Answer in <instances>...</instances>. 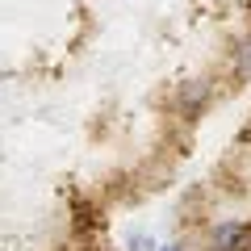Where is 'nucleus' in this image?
I'll use <instances>...</instances> for the list:
<instances>
[{"instance_id": "4", "label": "nucleus", "mask_w": 251, "mask_h": 251, "mask_svg": "<svg viewBox=\"0 0 251 251\" xmlns=\"http://www.w3.org/2000/svg\"><path fill=\"white\" fill-rule=\"evenodd\" d=\"M126 247H130V251H159V247H155V239H151V234H143V230H130V234H126Z\"/></svg>"}, {"instance_id": "5", "label": "nucleus", "mask_w": 251, "mask_h": 251, "mask_svg": "<svg viewBox=\"0 0 251 251\" xmlns=\"http://www.w3.org/2000/svg\"><path fill=\"white\" fill-rule=\"evenodd\" d=\"M159 251H180V247H176V243H168V247H159Z\"/></svg>"}, {"instance_id": "3", "label": "nucleus", "mask_w": 251, "mask_h": 251, "mask_svg": "<svg viewBox=\"0 0 251 251\" xmlns=\"http://www.w3.org/2000/svg\"><path fill=\"white\" fill-rule=\"evenodd\" d=\"M234 75L239 80H251V34L234 46Z\"/></svg>"}, {"instance_id": "1", "label": "nucleus", "mask_w": 251, "mask_h": 251, "mask_svg": "<svg viewBox=\"0 0 251 251\" xmlns=\"http://www.w3.org/2000/svg\"><path fill=\"white\" fill-rule=\"evenodd\" d=\"M209 251H251V222L226 218L209 226Z\"/></svg>"}, {"instance_id": "2", "label": "nucleus", "mask_w": 251, "mask_h": 251, "mask_svg": "<svg viewBox=\"0 0 251 251\" xmlns=\"http://www.w3.org/2000/svg\"><path fill=\"white\" fill-rule=\"evenodd\" d=\"M205 100H209V84L205 80H193V84L180 88V109H184V113H197Z\"/></svg>"}]
</instances>
